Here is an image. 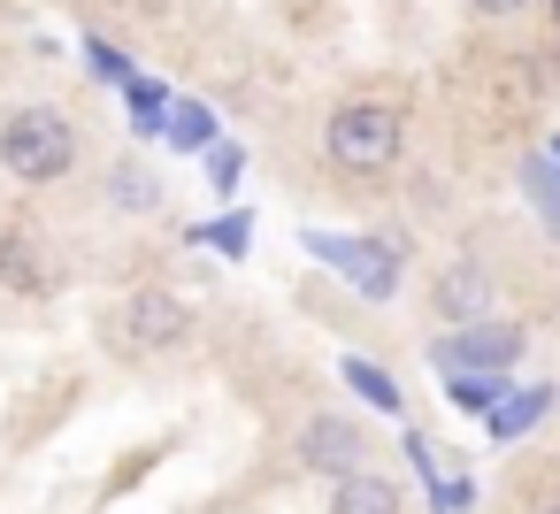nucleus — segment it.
I'll return each instance as SVG.
<instances>
[{"mask_svg": "<svg viewBox=\"0 0 560 514\" xmlns=\"http://www.w3.org/2000/svg\"><path fill=\"white\" fill-rule=\"evenodd\" d=\"M78 162H85V131H78L70 108L24 101V108L0 116V177H16V185L47 192V185L78 177Z\"/></svg>", "mask_w": 560, "mask_h": 514, "instance_id": "obj_1", "label": "nucleus"}, {"mask_svg": "<svg viewBox=\"0 0 560 514\" xmlns=\"http://www.w3.org/2000/svg\"><path fill=\"white\" fill-rule=\"evenodd\" d=\"M323 162L338 177H392L407 162V116L392 101H338L323 116Z\"/></svg>", "mask_w": 560, "mask_h": 514, "instance_id": "obj_2", "label": "nucleus"}, {"mask_svg": "<svg viewBox=\"0 0 560 514\" xmlns=\"http://www.w3.org/2000/svg\"><path fill=\"white\" fill-rule=\"evenodd\" d=\"M192 338V307L170 292V284H147V292H131L116 315H108V346L124 353V361H154V353H170V346H185Z\"/></svg>", "mask_w": 560, "mask_h": 514, "instance_id": "obj_3", "label": "nucleus"}, {"mask_svg": "<svg viewBox=\"0 0 560 514\" xmlns=\"http://www.w3.org/2000/svg\"><path fill=\"white\" fill-rule=\"evenodd\" d=\"M292 460H300L307 476H323V483H346V476L376 468V437H369V422H361V414L323 407V414H307V422H300Z\"/></svg>", "mask_w": 560, "mask_h": 514, "instance_id": "obj_4", "label": "nucleus"}, {"mask_svg": "<svg viewBox=\"0 0 560 514\" xmlns=\"http://www.w3.org/2000/svg\"><path fill=\"white\" fill-rule=\"evenodd\" d=\"M491 300H499V284H491V269L483 261H438L430 269V315L438 323H453V330H483L491 323Z\"/></svg>", "mask_w": 560, "mask_h": 514, "instance_id": "obj_5", "label": "nucleus"}, {"mask_svg": "<svg viewBox=\"0 0 560 514\" xmlns=\"http://www.w3.org/2000/svg\"><path fill=\"white\" fill-rule=\"evenodd\" d=\"M101 200H108L116 215L147 223V215H162V177H154L139 154H116V162H108V177H101Z\"/></svg>", "mask_w": 560, "mask_h": 514, "instance_id": "obj_6", "label": "nucleus"}, {"mask_svg": "<svg viewBox=\"0 0 560 514\" xmlns=\"http://www.w3.org/2000/svg\"><path fill=\"white\" fill-rule=\"evenodd\" d=\"M323 514H407V491H399V476L361 468V476L330 483V506H323Z\"/></svg>", "mask_w": 560, "mask_h": 514, "instance_id": "obj_7", "label": "nucleus"}, {"mask_svg": "<svg viewBox=\"0 0 560 514\" xmlns=\"http://www.w3.org/2000/svg\"><path fill=\"white\" fill-rule=\"evenodd\" d=\"M0 284H9V292H47V284H55L47 254H39L24 231H0Z\"/></svg>", "mask_w": 560, "mask_h": 514, "instance_id": "obj_8", "label": "nucleus"}, {"mask_svg": "<svg viewBox=\"0 0 560 514\" xmlns=\"http://www.w3.org/2000/svg\"><path fill=\"white\" fill-rule=\"evenodd\" d=\"M468 9H476V16H491V24H506V16H522V9H529V0H468Z\"/></svg>", "mask_w": 560, "mask_h": 514, "instance_id": "obj_9", "label": "nucleus"}, {"mask_svg": "<svg viewBox=\"0 0 560 514\" xmlns=\"http://www.w3.org/2000/svg\"><path fill=\"white\" fill-rule=\"evenodd\" d=\"M529 514H560V491H545V499H529Z\"/></svg>", "mask_w": 560, "mask_h": 514, "instance_id": "obj_10", "label": "nucleus"}, {"mask_svg": "<svg viewBox=\"0 0 560 514\" xmlns=\"http://www.w3.org/2000/svg\"><path fill=\"white\" fill-rule=\"evenodd\" d=\"M552 323H560V300H552Z\"/></svg>", "mask_w": 560, "mask_h": 514, "instance_id": "obj_11", "label": "nucleus"}, {"mask_svg": "<svg viewBox=\"0 0 560 514\" xmlns=\"http://www.w3.org/2000/svg\"><path fill=\"white\" fill-rule=\"evenodd\" d=\"M552 414H560V392H552Z\"/></svg>", "mask_w": 560, "mask_h": 514, "instance_id": "obj_12", "label": "nucleus"}]
</instances>
